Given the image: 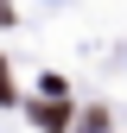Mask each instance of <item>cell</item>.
Returning <instances> with one entry per match:
<instances>
[{
    "mask_svg": "<svg viewBox=\"0 0 127 133\" xmlns=\"http://www.w3.org/2000/svg\"><path fill=\"white\" fill-rule=\"evenodd\" d=\"M32 114H38V127H70V102H38V108H32Z\"/></svg>",
    "mask_w": 127,
    "mask_h": 133,
    "instance_id": "1",
    "label": "cell"
},
{
    "mask_svg": "<svg viewBox=\"0 0 127 133\" xmlns=\"http://www.w3.org/2000/svg\"><path fill=\"white\" fill-rule=\"evenodd\" d=\"M0 102H7V108L19 102V95H13V76H7V63H0Z\"/></svg>",
    "mask_w": 127,
    "mask_h": 133,
    "instance_id": "2",
    "label": "cell"
}]
</instances>
